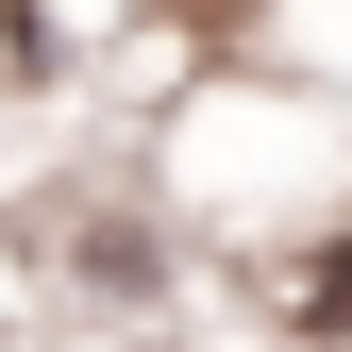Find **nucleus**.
<instances>
[{"mask_svg": "<svg viewBox=\"0 0 352 352\" xmlns=\"http://www.w3.org/2000/svg\"><path fill=\"white\" fill-rule=\"evenodd\" d=\"M319 302H336V319H352V235H336V269H319Z\"/></svg>", "mask_w": 352, "mask_h": 352, "instance_id": "1", "label": "nucleus"}]
</instances>
